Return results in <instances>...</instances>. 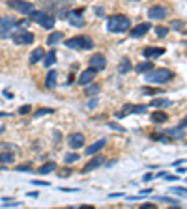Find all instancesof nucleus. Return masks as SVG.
I'll return each mask as SVG.
<instances>
[{
  "instance_id": "f257e3e1",
  "label": "nucleus",
  "mask_w": 187,
  "mask_h": 209,
  "mask_svg": "<svg viewBox=\"0 0 187 209\" xmlns=\"http://www.w3.org/2000/svg\"><path fill=\"white\" fill-rule=\"evenodd\" d=\"M131 28V21L125 15H111L107 21V30L111 34H125Z\"/></svg>"
},
{
  "instance_id": "f03ea898",
  "label": "nucleus",
  "mask_w": 187,
  "mask_h": 209,
  "mask_svg": "<svg viewBox=\"0 0 187 209\" xmlns=\"http://www.w3.org/2000/svg\"><path fill=\"white\" fill-rule=\"evenodd\" d=\"M146 80L148 82H155V84H165V82H170L174 79V73L170 69H152L148 73H144Z\"/></svg>"
},
{
  "instance_id": "7ed1b4c3",
  "label": "nucleus",
  "mask_w": 187,
  "mask_h": 209,
  "mask_svg": "<svg viewBox=\"0 0 187 209\" xmlns=\"http://www.w3.org/2000/svg\"><path fill=\"white\" fill-rule=\"evenodd\" d=\"M28 17H30V21H34V23H38L39 26L47 28V30L54 28V23H56V19H54L51 13H45V11H38V9H34L32 13H28Z\"/></svg>"
},
{
  "instance_id": "20e7f679",
  "label": "nucleus",
  "mask_w": 187,
  "mask_h": 209,
  "mask_svg": "<svg viewBox=\"0 0 187 209\" xmlns=\"http://www.w3.org/2000/svg\"><path fill=\"white\" fill-rule=\"evenodd\" d=\"M65 47L69 49H81V51H90L94 47V41L86 36H77V38H69L65 41Z\"/></svg>"
},
{
  "instance_id": "39448f33",
  "label": "nucleus",
  "mask_w": 187,
  "mask_h": 209,
  "mask_svg": "<svg viewBox=\"0 0 187 209\" xmlns=\"http://www.w3.org/2000/svg\"><path fill=\"white\" fill-rule=\"evenodd\" d=\"M8 6L12 9H15L17 13H23V15H28V13H32L36 9L34 4L26 2V0H8Z\"/></svg>"
},
{
  "instance_id": "423d86ee",
  "label": "nucleus",
  "mask_w": 187,
  "mask_h": 209,
  "mask_svg": "<svg viewBox=\"0 0 187 209\" xmlns=\"http://www.w3.org/2000/svg\"><path fill=\"white\" fill-rule=\"evenodd\" d=\"M34 41V34L32 32H26V30H17L13 34V43L15 45H30V43Z\"/></svg>"
},
{
  "instance_id": "0eeeda50",
  "label": "nucleus",
  "mask_w": 187,
  "mask_h": 209,
  "mask_svg": "<svg viewBox=\"0 0 187 209\" xmlns=\"http://www.w3.org/2000/svg\"><path fill=\"white\" fill-rule=\"evenodd\" d=\"M167 15H169V9L165 8V6H152L148 9V17L152 21H163Z\"/></svg>"
},
{
  "instance_id": "6e6552de",
  "label": "nucleus",
  "mask_w": 187,
  "mask_h": 209,
  "mask_svg": "<svg viewBox=\"0 0 187 209\" xmlns=\"http://www.w3.org/2000/svg\"><path fill=\"white\" fill-rule=\"evenodd\" d=\"M150 28H153L150 23H140V24H137L135 28H129V34H131V38H142V36H146L148 32H150Z\"/></svg>"
},
{
  "instance_id": "1a4fd4ad",
  "label": "nucleus",
  "mask_w": 187,
  "mask_h": 209,
  "mask_svg": "<svg viewBox=\"0 0 187 209\" xmlns=\"http://www.w3.org/2000/svg\"><path fill=\"white\" fill-rule=\"evenodd\" d=\"M17 26V19L15 17H6V19H0V32H2V38L8 36V32Z\"/></svg>"
},
{
  "instance_id": "9d476101",
  "label": "nucleus",
  "mask_w": 187,
  "mask_h": 209,
  "mask_svg": "<svg viewBox=\"0 0 187 209\" xmlns=\"http://www.w3.org/2000/svg\"><path fill=\"white\" fill-rule=\"evenodd\" d=\"M105 65H107V58L103 56V54H94V56L90 58V67L95 69V71L105 69Z\"/></svg>"
},
{
  "instance_id": "9b49d317",
  "label": "nucleus",
  "mask_w": 187,
  "mask_h": 209,
  "mask_svg": "<svg viewBox=\"0 0 187 209\" xmlns=\"http://www.w3.org/2000/svg\"><path fill=\"white\" fill-rule=\"evenodd\" d=\"M95 75H97V71L95 69H92V67H88V69H84L82 73H81V77H79V84H88V82H92L94 79H95Z\"/></svg>"
},
{
  "instance_id": "f8f14e48",
  "label": "nucleus",
  "mask_w": 187,
  "mask_h": 209,
  "mask_svg": "<svg viewBox=\"0 0 187 209\" xmlns=\"http://www.w3.org/2000/svg\"><path fill=\"white\" fill-rule=\"evenodd\" d=\"M142 54H144V58H159V56H163L165 54V49H161V47H146L144 51H142Z\"/></svg>"
},
{
  "instance_id": "ddd939ff",
  "label": "nucleus",
  "mask_w": 187,
  "mask_h": 209,
  "mask_svg": "<svg viewBox=\"0 0 187 209\" xmlns=\"http://www.w3.org/2000/svg\"><path fill=\"white\" fill-rule=\"evenodd\" d=\"M84 146V135L82 133H73L69 136V148L77 149V148H82Z\"/></svg>"
},
{
  "instance_id": "4468645a",
  "label": "nucleus",
  "mask_w": 187,
  "mask_h": 209,
  "mask_svg": "<svg viewBox=\"0 0 187 209\" xmlns=\"http://www.w3.org/2000/svg\"><path fill=\"white\" fill-rule=\"evenodd\" d=\"M105 144H107V140H105V138L94 142V144H92L90 148H86V155H97V153H99V151L105 148Z\"/></svg>"
},
{
  "instance_id": "2eb2a0df",
  "label": "nucleus",
  "mask_w": 187,
  "mask_h": 209,
  "mask_svg": "<svg viewBox=\"0 0 187 209\" xmlns=\"http://www.w3.org/2000/svg\"><path fill=\"white\" fill-rule=\"evenodd\" d=\"M81 15H82V9H77V11H73V13L69 15V23H71L73 26H84V19H82Z\"/></svg>"
},
{
  "instance_id": "dca6fc26",
  "label": "nucleus",
  "mask_w": 187,
  "mask_h": 209,
  "mask_svg": "<svg viewBox=\"0 0 187 209\" xmlns=\"http://www.w3.org/2000/svg\"><path fill=\"white\" fill-rule=\"evenodd\" d=\"M43 56H45V49H43V47H36L34 51H32V54H30V64H38V62H41Z\"/></svg>"
},
{
  "instance_id": "f3484780",
  "label": "nucleus",
  "mask_w": 187,
  "mask_h": 209,
  "mask_svg": "<svg viewBox=\"0 0 187 209\" xmlns=\"http://www.w3.org/2000/svg\"><path fill=\"white\" fill-rule=\"evenodd\" d=\"M131 69H133L131 60H129V58H122V62H120V65H118V73H120V75H125V73H129Z\"/></svg>"
},
{
  "instance_id": "a211bd4d",
  "label": "nucleus",
  "mask_w": 187,
  "mask_h": 209,
  "mask_svg": "<svg viewBox=\"0 0 187 209\" xmlns=\"http://www.w3.org/2000/svg\"><path fill=\"white\" fill-rule=\"evenodd\" d=\"M150 119H152L153 123H165L169 119V116H167V112H163V110H155L150 116Z\"/></svg>"
},
{
  "instance_id": "6ab92c4d",
  "label": "nucleus",
  "mask_w": 187,
  "mask_h": 209,
  "mask_svg": "<svg viewBox=\"0 0 187 209\" xmlns=\"http://www.w3.org/2000/svg\"><path fill=\"white\" fill-rule=\"evenodd\" d=\"M103 161H105V159H103L101 155H97V157H94V159H92L90 162H88V164H86V166H84L82 170H84V172H90V170H95L97 166H101V162H103Z\"/></svg>"
},
{
  "instance_id": "aec40b11",
  "label": "nucleus",
  "mask_w": 187,
  "mask_h": 209,
  "mask_svg": "<svg viewBox=\"0 0 187 209\" xmlns=\"http://www.w3.org/2000/svg\"><path fill=\"white\" fill-rule=\"evenodd\" d=\"M62 39H64V34H62V32H51L49 38H47V43H49L51 47H54V45H58Z\"/></svg>"
},
{
  "instance_id": "412c9836",
  "label": "nucleus",
  "mask_w": 187,
  "mask_h": 209,
  "mask_svg": "<svg viewBox=\"0 0 187 209\" xmlns=\"http://www.w3.org/2000/svg\"><path fill=\"white\" fill-rule=\"evenodd\" d=\"M56 71L54 69H51L49 73H47V79H45V88H49V90H52L54 86H56Z\"/></svg>"
},
{
  "instance_id": "4be33fe9",
  "label": "nucleus",
  "mask_w": 187,
  "mask_h": 209,
  "mask_svg": "<svg viewBox=\"0 0 187 209\" xmlns=\"http://www.w3.org/2000/svg\"><path fill=\"white\" fill-rule=\"evenodd\" d=\"M56 62V51L54 49H51L45 56H43V64H45V67H51V65Z\"/></svg>"
},
{
  "instance_id": "5701e85b",
  "label": "nucleus",
  "mask_w": 187,
  "mask_h": 209,
  "mask_svg": "<svg viewBox=\"0 0 187 209\" xmlns=\"http://www.w3.org/2000/svg\"><path fill=\"white\" fill-rule=\"evenodd\" d=\"M152 69H153V64H152L150 60L137 64V67H135V71H137V73H148V71H152Z\"/></svg>"
},
{
  "instance_id": "b1692460",
  "label": "nucleus",
  "mask_w": 187,
  "mask_h": 209,
  "mask_svg": "<svg viewBox=\"0 0 187 209\" xmlns=\"http://www.w3.org/2000/svg\"><path fill=\"white\" fill-rule=\"evenodd\" d=\"M127 112H137V114H140V112H146V106H144V105H125V106H124V114H127Z\"/></svg>"
},
{
  "instance_id": "393cba45",
  "label": "nucleus",
  "mask_w": 187,
  "mask_h": 209,
  "mask_svg": "<svg viewBox=\"0 0 187 209\" xmlns=\"http://www.w3.org/2000/svg\"><path fill=\"white\" fill-rule=\"evenodd\" d=\"M56 170V162H45V164H41V166L38 168L39 174H51Z\"/></svg>"
},
{
  "instance_id": "a878e982",
  "label": "nucleus",
  "mask_w": 187,
  "mask_h": 209,
  "mask_svg": "<svg viewBox=\"0 0 187 209\" xmlns=\"http://www.w3.org/2000/svg\"><path fill=\"white\" fill-rule=\"evenodd\" d=\"M15 161V155L12 151H4V153H0V162H4V164H9V162H13Z\"/></svg>"
},
{
  "instance_id": "bb28decb",
  "label": "nucleus",
  "mask_w": 187,
  "mask_h": 209,
  "mask_svg": "<svg viewBox=\"0 0 187 209\" xmlns=\"http://www.w3.org/2000/svg\"><path fill=\"white\" fill-rule=\"evenodd\" d=\"M169 105H172V101H169V99H153V101L150 103V106H155V108L169 106Z\"/></svg>"
},
{
  "instance_id": "cd10ccee",
  "label": "nucleus",
  "mask_w": 187,
  "mask_h": 209,
  "mask_svg": "<svg viewBox=\"0 0 187 209\" xmlns=\"http://www.w3.org/2000/svg\"><path fill=\"white\" fill-rule=\"evenodd\" d=\"M84 93H86L88 97H90V95H97V93H99V86L88 82V88H84Z\"/></svg>"
},
{
  "instance_id": "c85d7f7f",
  "label": "nucleus",
  "mask_w": 187,
  "mask_h": 209,
  "mask_svg": "<svg viewBox=\"0 0 187 209\" xmlns=\"http://www.w3.org/2000/svg\"><path fill=\"white\" fill-rule=\"evenodd\" d=\"M79 159H81V155H79V153H75V151H73V153H68V155L64 157V162H65V164H73V162H77Z\"/></svg>"
},
{
  "instance_id": "c756f323",
  "label": "nucleus",
  "mask_w": 187,
  "mask_h": 209,
  "mask_svg": "<svg viewBox=\"0 0 187 209\" xmlns=\"http://www.w3.org/2000/svg\"><path fill=\"white\" fill-rule=\"evenodd\" d=\"M170 28H174V30H183L185 28V23H183V21H180V19H174L172 21V23H170Z\"/></svg>"
},
{
  "instance_id": "7c9ffc66",
  "label": "nucleus",
  "mask_w": 187,
  "mask_h": 209,
  "mask_svg": "<svg viewBox=\"0 0 187 209\" xmlns=\"http://www.w3.org/2000/svg\"><path fill=\"white\" fill-rule=\"evenodd\" d=\"M167 34H169L167 26H155V36L157 38H167Z\"/></svg>"
},
{
  "instance_id": "2f4dec72",
  "label": "nucleus",
  "mask_w": 187,
  "mask_h": 209,
  "mask_svg": "<svg viewBox=\"0 0 187 209\" xmlns=\"http://www.w3.org/2000/svg\"><path fill=\"white\" fill-rule=\"evenodd\" d=\"M17 172H32V162H25V164H19L15 166Z\"/></svg>"
},
{
  "instance_id": "473e14b6",
  "label": "nucleus",
  "mask_w": 187,
  "mask_h": 209,
  "mask_svg": "<svg viewBox=\"0 0 187 209\" xmlns=\"http://www.w3.org/2000/svg\"><path fill=\"white\" fill-rule=\"evenodd\" d=\"M170 192H174L176 196H185V187H172V189H170Z\"/></svg>"
},
{
  "instance_id": "72a5a7b5",
  "label": "nucleus",
  "mask_w": 187,
  "mask_h": 209,
  "mask_svg": "<svg viewBox=\"0 0 187 209\" xmlns=\"http://www.w3.org/2000/svg\"><path fill=\"white\" fill-rule=\"evenodd\" d=\"M45 114H52V108H39V110L34 114V118H41V116H45Z\"/></svg>"
},
{
  "instance_id": "f704fd0d",
  "label": "nucleus",
  "mask_w": 187,
  "mask_h": 209,
  "mask_svg": "<svg viewBox=\"0 0 187 209\" xmlns=\"http://www.w3.org/2000/svg\"><path fill=\"white\" fill-rule=\"evenodd\" d=\"M109 127H111V129H114V131H118V133H125V129H124L122 125L114 123V122H111V123H109Z\"/></svg>"
},
{
  "instance_id": "c9c22d12",
  "label": "nucleus",
  "mask_w": 187,
  "mask_h": 209,
  "mask_svg": "<svg viewBox=\"0 0 187 209\" xmlns=\"http://www.w3.org/2000/svg\"><path fill=\"white\" fill-rule=\"evenodd\" d=\"M30 110H32V106H30V105H23V106L19 108V114H28Z\"/></svg>"
},
{
  "instance_id": "e433bc0d",
  "label": "nucleus",
  "mask_w": 187,
  "mask_h": 209,
  "mask_svg": "<svg viewBox=\"0 0 187 209\" xmlns=\"http://www.w3.org/2000/svg\"><path fill=\"white\" fill-rule=\"evenodd\" d=\"M86 106H88V108H95V106H97V99H90Z\"/></svg>"
},
{
  "instance_id": "4c0bfd02",
  "label": "nucleus",
  "mask_w": 187,
  "mask_h": 209,
  "mask_svg": "<svg viewBox=\"0 0 187 209\" xmlns=\"http://www.w3.org/2000/svg\"><path fill=\"white\" fill-rule=\"evenodd\" d=\"M95 13H97V17H101V19L105 17V11H103V8H99V6L95 8Z\"/></svg>"
},
{
  "instance_id": "58836bf2",
  "label": "nucleus",
  "mask_w": 187,
  "mask_h": 209,
  "mask_svg": "<svg viewBox=\"0 0 187 209\" xmlns=\"http://www.w3.org/2000/svg\"><path fill=\"white\" fill-rule=\"evenodd\" d=\"M32 183H34V185H39V187H49V181H38V179H34Z\"/></svg>"
},
{
  "instance_id": "ea45409f",
  "label": "nucleus",
  "mask_w": 187,
  "mask_h": 209,
  "mask_svg": "<svg viewBox=\"0 0 187 209\" xmlns=\"http://www.w3.org/2000/svg\"><path fill=\"white\" fill-rule=\"evenodd\" d=\"M159 200H161V202H167V204H176V202L172 200V198H167V196H161Z\"/></svg>"
},
{
  "instance_id": "a19ab883",
  "label": "nucleus",
  "mask_w": 187,
  "mask_h": 209,
  "mask_svg": "<svg viewBox=\"0 0 187 209\" xmlns=\"http://www.w3.org/2000/svg\"><path fill=\"white\" fill-rule=\"evenodd\" d=\"M60 192H77V189H64V187H60Z\"/></svg>"
},
{
  "instance_id": "79ce46f5",
  "label": "nucleus",
  "mask_w": 187,
  "mask_h": 209,
  "mask_svg": "<svg viewBox=\"0 0 187 209\" xmlns=\"http://www.w3.org/2000/svg\"><path fill=\"white\" fill-rule=\"evenodd\" d=\"M142 179H144V181H150V179H153V174H146V175H144Z\"/></svg>"
},
{
  "instance_id": "37998d69",
  "label": "nucleus",
  "mask_w": 187,
  "mask_h": 209,
  "mask_svg": "<svg viewBox=\"0 0 187 209\" xmlns=\"http://www.w3.org/2000/svg\"><path fill=\"white\" fill-rule=\"evenodd\" d=\"M150 192H152V189H144V191H140V194H142V196H148Z\"/></svg>"
},
{
  "instance_id": "c03bdc74",
  "label": "nucleus",
  "mask_w": 187,
  "mask_h": 209,
  "mask_svg": "<svg viewBox=\"0 0 187 209\" xmlns=\"http://www.w3.org/2000/svg\"><path fill=\"white\" fill-rule=\"evenodd\" d=\"M4 131H6V127H4V125H0V135H2Z\"/></svg>"
},
{
  "instance_id": "a18cd8bd",
  "label": "nucleus",
  "mask_w": 187,
  "mask_h": 209,
  "mask_svg": "<svg viewBox=\"0 0 187 209\" xmlns=\"http://www.w3.org/2000/svg\"><path fill=\"white\" fill-rule=\"evenodd\" d=\"M2 116H9L8 112H0V118H2Z\"/></svg>"
}]
</instances>
